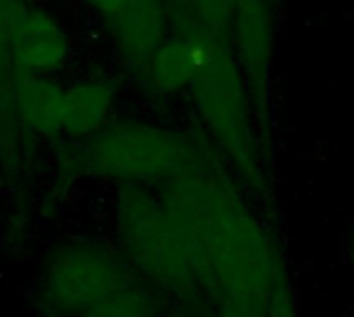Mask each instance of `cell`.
<instances>
[{
	"mask_svg": "<svg viewBox=\"0 0 354 317\" xmlns=\"http://www.w3.org/2000/svg\"><path fill=\"white\" fill-rule=\"evenodd\" d=\"M162 203L187 247L199 289L216 301L270 307L288 284L272 237L220 179L197 166L168 181Z\"/></svg>",
	"mask_w": 354,
	"mask_h": 317,
	"instance_id": "cell-1",
	"label": "cell"
},
{
	"mask_svg": "<svg viewBox=\"0 0 354 317\" xmlns=\"http://www.w3.org/2000/svg\"><path fill=\"white\" fill-rule=\"evenodd\" d=\"M245 85L247 81L236 56L222 37L205 31L203 58L191 83L195 106L236 168L249 181L257 183L259 166Z\"/></svg>",
	"mask_w": 354,
	"mask_h": 317,
	"instance_id": "cell-2",
	"label": "cell"
},
{
	"mask_svg": "<svg viewBox=\"0 0 354 317\" xmlns=\"http://www.w3.org/2000/svg\"><path fill=\"white\" fill-rule=\"evenodd\" d=\"M79 156L89 172L124 183H168L197 168V158L187 141L145 123L104 127L89 137Z\"/></svg>",
	"mask_w": 354,
	"mask_h": 317,
	"instance_id": "cell-3",
	"label": "cell"
},
{
	"mask_svg": "<svg viewBox=\"0 0 354 317\" xmlns=\"http://www.w3.org/2000/svg\"><path fill=\"white\" fill-rule=\"evenodd\" d=\"M116 226L129 260L156 284L176 295L199 289L187 247L162 199L129 183L118 197Z\"/></svg>",
	"mask_w": 354,
	"mask_h": 317,
	"instance_id": "cell-4",
	"label": "cell"
},
{
	"mask_svg": "<svg viewBox=\"0 0 354 317\" xmlns=\"http://www.w3.org/2000/svg\"><path fill=\"white\" fill-rule=\"evenodd\" d=\"M131 284L129 266L108 247L89 241L62 247L46 272L50 303L71 314H85Z\"/></svg>",
	"mask_w": 354,
	"mask_h": 317,
	"instance_id": "cell-5",
	"label": "cell"
},
{
	"mask_svg": "<svg viewBox=\"0 0 354 317\" xmlns=\"http://www.w3.org/2000/svg\"><path fill=\"white\" fill-rule=\"evenodd\" d=\"M230 31L236 44V60L243 69L245 81L263 110L268 104L270 69H272V48L274 31L272 17L266 0H236Z\"/></svg>",
	"mask_w": 354,
	"mask_h": 317,
	"instance_id": "cell-6",
	"label": "cell"
},
{
	"mask_svg": "<svg viewBox=\"0 0 354 317\" xmlns=\"http://www.w3.org/2000/svg\"><path fill=\"white\" fill-rule=\"evenodd\" d=\"M102 17L116 50L133 66L145 69L166 42V8L162 0H127Z\"/></svg>",
	"mask_w": 354,
	"mask_h": 317,
	"instance_id": "cell-7",
	"label": "cell"
},
{
	"mask_svg": "<svg viewBox=\"0 0 354 317\" xmlns=\"http://www.w3.org/2000/svg\"><path fill=\"white\" fill-rule=\"evenodd\" d=\"M183 33L166 39L145 64L151 85L164 93H174L193 83L203 58V33L191 19H180Z\"/></svg>",
	"mask_w": 354,
	"mask_h": 317,
	"instance_id": "cell-8",
	"label": "cell"
},
{
	"mask_svg": "<svg viewBox=\"0 0 354 317\" xmlns=\"http://www.w3.org/2000/svg\"><path fill=\"white\" fill-rule=\"evenodd\" d=\"M68 54V39L62 27L44 10L31 8L15 33L10 56L21 71L50 73L58 69Z\"/></svg>",
	"mask_w": 354,
	"mask_h": 317,
	"instance_id": "cell-9",
	"label": "cell"
},
{
	"mask_svg": "<svg viewBox=\"0 0 354 317\" xmlns=\"http://www.w3.org/2000/svg\"><path fill=\"white\" fill-rule=\"evenodd\" d=\"M15 106L23 129L41 137L64 133V89L44 75L21 71L15 79Z\"/></svg>",
	"mask_w": 354,
	"mask_h": 317,
	"instance_id": "cell-10",
	"label": "cell"
},
{
	"mask_svg": "<svg viewBox=\"0 0 354 317\" xmlns=\"http://www.w3.org/2000/svg\"><path fill=\"white\" fill-rule=\"evenodd\" d=\"M114 102L112 85L104 81H83L64 89V133L71 137H91L104 129Z\"/></svg>",
	"mask_w": 354,
	"mask_h": 317,
	"instance_id": "cell-11",
	"label": "cell"
},
{
	"mask_svg": "<svg viewBox=\"0 0 354 317\" xmlns=\"http://www.w3.org/2000/svg\"><path fill=\"white\" fill-rule=\"evenodd\" d=\"M83 317H156V301L147 291L131 284L85 311Z\"/></svg>",
	"mask_w": 354,
	"mask_h": 317,
	"instance_id": "cell-12",
	"label": "cell"
},
{
	"mask_svg": "<svg viewBox=\"0 0 354 317\" xmlns=\"http://www.w3.org/2000/svg\"><path fill=\"white\" fill-rule=\"evenodd\" d=\"M236 0H183L180 10L185 12V19L195 21L205 31L224 37L232 23Z\"/></svg>",
	"mask_w": 354,
	"mask_h": 317,
	"instance_id": "cell-13",
	"label": "cell"
},
{
	"mask_svg": "<svg viewBox=\"0 0 354 317\" xmlns=\"http://www.w3.org/2000/svg\"><path fill=\"white\" fill-rule=\"evenodd\" d=\"M29 10L31 6L27 0H0V54L10 56L15 33L25 21Z\"/></svg>",
	"mask_w": 354,
	"mask_h": 317,
	"instance_id": "cell-14",
	"label": "cell"
},
{
	"mask_svg": "<svg viewBox=\"0 0 354 317\" xmlns=\"http://www.w3.org/2000/svg\"><path fill=\"white\" fill-rule=\"evenodd\" d=\"M268 317H295V309H292V301H290L288 284H286V287H282V289L274 295Z\"/></svg>",
	"mask_w": 354,
	"mask_h": 317,
	"instance_id": "cell-15",
	"label": "cell"
},
{
	"mask_svg": "<svg viewBox=\"0 0 354 317\" xmlns=\"http://www.w3.org/2000/svg\"><path fill=\"white\" fill-rule=\"evenodd\" d=\"M91 8H95L100 15H106L114 8H118L120 4H124L127 0H85Z\"/></svg>",
	"mask_w": 354,
	"mask_h": 317,
	"instance_id": "cell-16",
	"label": "cell"
},
{
	"mask_svg": "<svg viewBox=\"0 0 354 317\" xmlns=\"http://www.w3.org/2000/svg\"><path fill=\"white\" fill-rule=\"evenodd\" d=\"M170 4H174V6L180 10V6H183V0H170Z\"/></svg>",
	"mask_w": 354,
	"mask_h": 317,
	"instance_id": "cell-17",
	"label": "cell"
}]
</instances>
